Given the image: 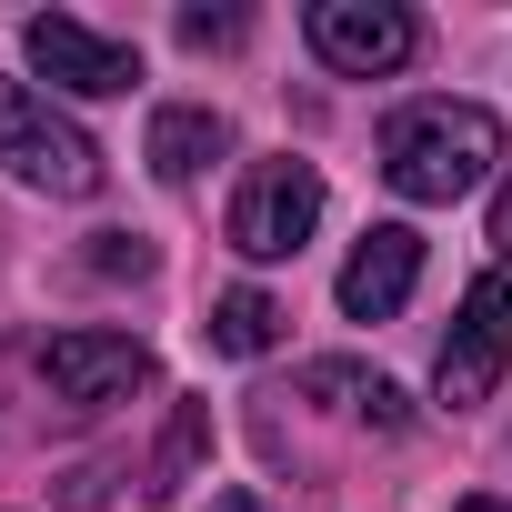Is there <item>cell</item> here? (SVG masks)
I'll return each mask as SVG.
<instances>
[{"label": "cell", "instance_id": "cell-10", "mask_svg": "<svg viewBox=\"0 0 512 512\" xmlns=\"http://www.w3.org/2000/svg\"><path fill=\"white\" fill-rule=\"evenodd\" d=\"M201 332H211V352L251 362V352H272V342H282V302L241 282V292H221V302H211V322H201Z\"/></svg>", "mask_w": 512, "mask_h": 512}, {"label": "cell", "instance_id": "cell-14", "mask_svg": "<svg viewBox=\"0 0 512 512\" xmlns=\"http://www.w3.org/2000/svg\"><path fill=\"white\" fill-rule=\"evenodd\" d=\"M452 512H512V502H492V492H472V502H452Z\"/></svg>", "mask_w": 512, "mask_h": 512}, {"label": "cell", "instance_id": "cell-12", "mask_svg": "<svg viewBox=\"0 0 512 512\" xmlns=\"http://www.w3.org/2000/svg\"><path fill=\"white\" fill-rule=\"evenodd\" d=\"M492 241H502V262H512V181L492 191Z\"/></svg>", "mask_w": 512, "mask_h": 512}, {"label": "cell", "instance_id": "cell-2", "mask_svg": "<svg viewBox=\"0 0 512 512\" xmlns=\"http://www.w3.org/2000/svg\"><path fill=\"white\" fill-rule=\"evenodd\" d=\"M0 171H11L21 191H61V201L101 191V151H91V131H81L61 101H41L31 81H0Z\"/></svg>", "mask_w": 512, "mask_h": 512}, {"label": "cell", "instance_id": "cell-8", "mask_svg": "<svg viewBox=\"0 0 512 512\" xmlns=\"http://www.w3.org/2000/svg\"><path fill=\"white\" fill-rule=\"evenodd\" d=\"M412 282H422V231L412 221H372L352 241V262H342V312L352 322H392L412 302Z\"/></svg>", "mask_w": 512, "mask_h": 512}, {"label": "cell", "instance_id": "cell-1", "mask_svg": "<svg viewBox=\"0 0 512 512\" xmlns=\"http://www.w3.org/2000/svg\"><path fill=\"white\" fill-rule=\"evenodd\" d=\"M502 161V121L482 101H412L382 121V181L402 201H462Z\"/></svg>", "mask_w": 512, "mask_h": 512}, {"label": "cell", "instance_id": "cell-6", "mask_svg": "<svg viewBox=\"0 0 512 512\" xmlns=\"http://www.w3.org/2000/svg\"><path fill=\"white\" fill-rule=\"evenodd\" d=\"M21 51H31V71H41L51 91H71V101H111V91L141 81V51L111 41V31H91V21H71V11H41V21L21 31Z\"/></svg>", "mask_w": 512, "mask_h": 512}, {"label": "cell", "instance_id": "cell-7", "mask_svg": "<svg viewBox=\"0 0 512 512\" xmlns=\"http://www.w3.org/2000/svg\"><path fill=\"white\" fill-rule=\"evenodd\" d=\"M41 382H51L61 402H81V412L131 402V392L151 382V342H141V332H61V342L41 352Z\"/></svg>", "mask_w": 512, "mask_h": 512}, {"label": "cell", "instance_id": "cell-3", "mask_svg": "<svg viewBox=\"0 0 512 512\" xmlns=\"http://www.w3.org/2000/svg\"><path fill=\"white\" fill-rule=\"evenodd\" d=\"M312 221H322V171L312 161H251L241 171V191H231V251L241 262H292V251L312 241Z\"/></svg>", "mask_w": 512, "mask_h": 512}, {"label": "cell", "instance_id": "cell-4", "mask_svg": "<svg viewBox=\"0 0 512 512\" xmlns=\"http://www.w3.org/2000/svg\"><path fill=\"white\" fill-rule=\"evenodd\" d=\"M302 41L322 51V71L342 81H392L412 51H422V21L402 0H312L302 11Z\"/></svg>", "mask_w": 512, "mask_h": 512}, {"label": "cell", "instance_id": "cell-11", "mask_svg": "<svg viewBox=\"0 0 512 512\" xmlns=\"http://www.w3.org/2000/svg\"><path fill=\"white\" fill-rule=\"evenodd\" d=\"M241 31H251L241 11H181V41H191V51H211V41H241Z\"/></svg>", "mask_w": 512, "mask_h": 512}, {"label": "cell", "instance_id": "cell-9", "mask_svg": "<svg viewBox=\"0 0 512 512\" xmlns=\"http://www.w3.org/2000/svg\"><path fill=\"white\" fill-rule=\"evenodd\" d=\"M221 141H231V131H221V111L171 101V111H151V151H141V161H151L161 181H191L201 161H221Z\"/></svg>", "mask_w": 512, "mask_h": 512}, {"label": "cell", "instance_id": "cell-5", "mask_svg": "<svg viewBox=\"0 0 512 512\" xmlns=\"http://www.w3.org/2000/svg\"><path fill=\"white\" fill-rule=\"evenodd\" d=\"M502 362H512V272H482V282L462 292V322L442 332V362H432V392H442L452 412H472V402H492Z\"/></svg>", "mask_w": 512, "mask_h": 512}, {"label": "cell", "instance_id": "cell-13", "mask_svg": "<svg viewBox=\"0 0 512 512\" xmlns=\"http://www.w3.org/2000/svg\"><path fill=\"white\" fill-rule=\"evenodd\" d=\"M201 512H262V502H251V492H221V502H201Z\"/></svg>", "mask_w": 512, "mask_h": 512}]
</instances>
